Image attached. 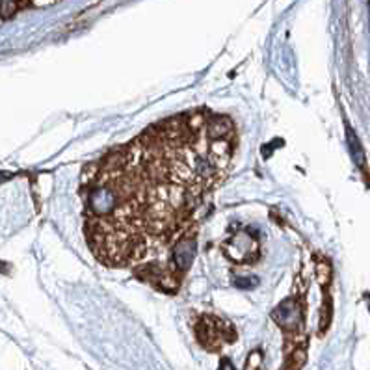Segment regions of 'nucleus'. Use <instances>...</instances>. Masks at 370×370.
<instances>
[{
  "instance_id": "obj_2",
  "label": "nucleus",
  "mask_w": 370,
  "mask_h": 370,
  "mask_svg": "<svg viewBox=\"0 0 370 370\" xmlns=\"http://www.w3.org/2000/svg\"><path fill=\"white\" fill-rule=\"evenodd\" d=\"M17 0H0V19H10L17 13Z\"/></svg>"
},
{
  "instance_id": "obj_1",
  "label": "nucleus",
  "mask_w": 370,
  "mask_h": 370,
  "mask_svg": "<svg viewBox=\"0 0 370 370\" xmlns=\"http://www.w3.org/2000/svg\"><path fill=\"white\" fill-rule=\"evenodd\" d=\"M226 324L220 320L205 316L197 324V339L206 350H218L223 340H227Z\"/></svg>"
}]
</instances>
